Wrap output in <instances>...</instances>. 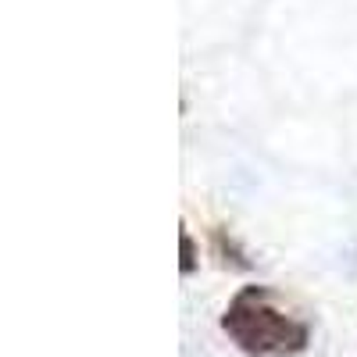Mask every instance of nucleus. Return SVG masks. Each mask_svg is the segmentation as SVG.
Instances as JSON below:
<instances>
[{
  "label": "nucleus",
  "instance_id": "1",
  "mask_svg": "<svg viewBox=\"0 0 357 357\" xmlns=\"http://www.w3.org/2000/svg\"><path fill=\"white\" fill-rule=\"evenodd\" d=\"M222 333L247 357H296L311 343V325L279 307L272 286L236 289L222 314Z\"/></svg>",
  "mask_w": 357,
  "mask_h": 357
},
{
  "label": "nucleus",
  "instance_id": "2",
  "mask_svg": "<svg viewBox=\"0 0 357 357\" xmlns=\"http://www.w3.org/2000/svg\"><path fill=\"white\" fill-rule=\"evenodd\" d=\"M178 240H183V275H193V272H197V247H193L190 229L178 232Z\"/></svg>",
  "mask_w": 357,
  "mask_h": 357
}]
</instances>
